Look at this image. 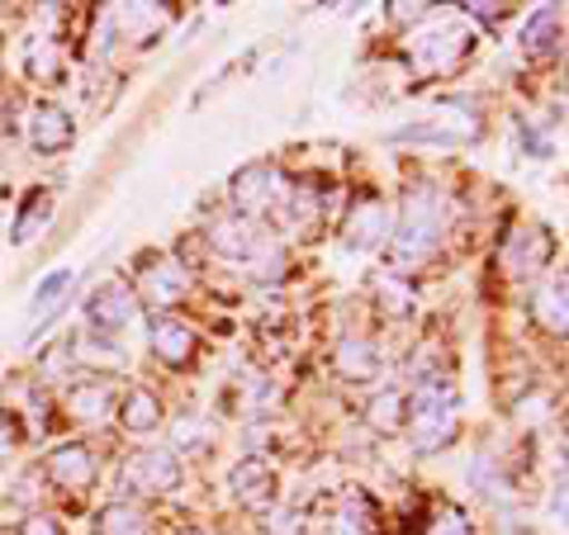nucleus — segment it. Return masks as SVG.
Wrapping results in <instances>:
<instances>
[{
  "label": "nucleus",
  "instance_id": "f257e3e1",
  "mask_svg": "<svg viewBox=\"0 0 569 535\" xmlns=\"http://www.w3.org/2000/svg\"><path fill=\"white\" fill-rule=\"evenodd\" d=\"M441 228H447V200H441L437 190H413L399 209V223L389 228V261H395V271H413L422 265L427 256L437 252L441 242Z\"/></svg>",
  "mask_w": 569,
  "mask_h": 535
},
{
  "label": "nucleus",
  "instance_id": "f03ea898",
  "mask_svg": "<svg viewBox=\"0 0 569 535\" xmlns=\"http://www.w3.org/2000/svg\"><path fill=\"white\" fill-rule=\"evenodd\" d=\"M408 436H413L418 451H441L451 436H456V426H460V413H456V394L447 384H422L413 398H408Z\"/></svg>",
  "mask_w": 569,
  "mask_h": 535
},
{
  "label": "nucleus",
  "instance_id": "7ed1b4c3",
  "mask_svg": "<svg viewBox=\"0 0 569 535\" xmlns=\"http://www.w3.org/2000/svg\"><path fill=\"white\" fill-rule=\"evenodd\" d=\"M96 474H100V465H96V451H91L86 441H67V445H58V451L48 455V478H52V484H58L62 493H71V497H86V493H91Z\"/></svg>",
  "mask_w": 569,
  "mask_h": 535
},
{
  "label": "nucleus",
  "instance_id": "20e7f679",
  "mask_svg": "<svg viewBox=\"0 0 569 535\" xmlns=\"http://www.w3.org/2000/svg\"><path fill=\"white\" fill-rule=\"evenodd\" d=\"M123 484H129L138 497H162L181 484V460H176V451H142L129 460Z\"/></svg>",
  "mask_w": 569,
  "mask_h": 535
},
{
  "label": "nucleus",
  "instance_id": "39448f33",
  "mask_svg": "<svg viewBox=\"0 0 569 535\" xmlns=\"http://www.w3.org/2000/svg\"><path fill=\"white\" fill-rule=\"evenodd\" d=\"M133 313H138V294L129 280H104L100 290L86 299V323L96 332H119L123 323H133Z\"/></svg>",
  "mask_w": 569,
  "mask_h": 535
},
{
  "label": "nucleus",
  "instance_id": "423d86ee",
  "mask_svg": "<svg viewBox=\"0 0 569 535\" xmlns=\"http://www.w3.org/2000/svg\"><path fill=\"white\" fill-rule=\"evenodd\" d=\"M284 194H290V181L280 185V171L276 166H247L238 181H233V200L242 209V219L257 223V213L284 204Z\"/></svg>",
  "mask_w": 569,
  "mask_h": 535
},
{
  "label": "nucleus",
  "instance_id": "0eeeda50",
  "mask_svg": "<svg viewBox=\"0 0 569 535\" xmlns=\"http://www.w3.org/2000/svg\"><path fill=\"white\" fill-rule=\"evenodd\" d=\"M550 261V238L541 233V228H522V233H508L503 242V271L508 280H531L541 275Z\"/></svg>",
  "mask_w": 569,
  "mask_h": 535
},
{
  "label": "nucleus",
  "instance_id": "6e6552de",
  "mask_svg": "<svg viewBox=\"0 0 569 535\" xmlns=\"http://www.w3.org/2000/svg\"><path fill=\"white\" fill-rule=\"evenodd\" d=\"M148 336H152V351H157V361H162V365H171V370L190 365V355H194V332L181 323V317H171V313L152 317Z\"/></svg>",
  "mask_w": 569,
  "mask_h": 535
},
{
  "label": "nucleus",
  "instance_id": "1a4fd4ad",
  "mask_svg": "<svg viewBox=\"0 0 569 535\" xmlns=\"http://www.w3.org/2000/svg\"><path fill=\"white\" fill-rule=\"evenodd\" d=\"M67 413L71 422H81V426H96L114 413V384L110 380H96V384H77V388H67Z\"/></svg>",
  "mask_w": 569,
  "mask_h": 535
},
{
  "label": "nucleus",
  "instance_id": "9d476101",
  "mask_svg": "<svg viewBox=\"0 0 569 535\" xmlns=\"http://www.w3.org/2000/svg\"><path fill=\"white\" fill-rule=\"evenodd\" d=\"M389 228H395V219H389V209L380 200H361L351 209V219H347V246H380L389 238Z\"/></svg>",
  "mask_w": 569,
  "mask_h": 535
},
{
  "label": "nucleus",
  "instance_id": "9b49d317",
  "mask_svg": "<svg viewBox=\"0 0 569 535\" xmlns=\"http://www.w3.org/2000/svg\"><path fill=\"white\" fill-rule=\"evenodd\" d=\"M209 242H213V252L219 256H228V261H247V256H257L261 252V238H257V223L252 219H223V223H213V233H209Z\"/></svg>",
  "mask_w": 569,
  "mask_h": 535
},
{
  "label": "nucleus",
  "instance_id": "f8f14e48",
  "mask_svg": "<svg viewBox=\"0 0 569 535\" xmlns=\"http://www.w3.org/2000/svg\"><path fill=\"white\" fill-rule=\"evenodd\" d=\"M332 361H337V374H342V380H351V384L376 380V370H380V355H376V346H370L366 336H342Z\"/></svg>",
  "mask_w": 569,
  "mask_h": 535
},
{
  "label": "nucleus",
  "instance_id": "ddd939ff",
  "mask_svg": "<svg viewBox=\"0 0 569 535\" xmlns=\"http://www.w3.org/2000/svg\"><path fill=\"white\" fill-rule=\"evenodd\" d=\"M119 422H123V432H133V436H152L157 426H162V398L148 394V388H129L119 403Z\"/></svg>",
  "mask_w": 569,
  "mask_h": 535
},
{
  "label": "nucleus",
  "instance_id": "4468645a",
  "mask_svg": "<svg viewBox=\"0 0 569 535\" xmlns=\"http://www.w3.org/2000/svg\"><path fill=\"white\" fill-rule=\"evenodd\" d=\"M29 138H33V148H39V152H62V148H71L77 129H71L67 110H58V104H39V110H33Z\"/></svg>",
  "mask_w": 569,
  "mask_h": 535
},
{
  "label": "nucleus",
  "instance_id": "2eb2a0df",
  "mask_svg": "<svg viewBox=\"0 0 569 535\" xmlns=\"http://www.w3.org/2000/svg\"><path fill=\"white\" fill-rule=\"evenodd\" d=\"M114 24L123 29V39H133L142 48V43H152L157 33H162L167 10L162 6H119L114 10Z\"/></svg>",
  "mask_w": 569,
  "mask_h": 535
},
{
  "label": "nucleus",
  "instance_id": "dca6fc26",
  "mask_svg": "<svg viewBox=\"0 0 569 535\" xmlns=\"http://www.w3.org/2000/svg\"><path fill=\"white\" fill-rule=\"evenodd\" d=\"M531 313H537V323L546 332H565V280H541L537 284V294H531Z\"/></svg>",
  "mask_w": 569,
  "mask_h": 535
},
{
  "label": "nucleus",
  "instance_id": "f3484780",
  "mask_svg": "<svg viewBox=\"0 0 569 535\" xmlns=\"http://www.w3.org/2000/svg\"><path fill=\"white\" fill-rule=\"evenodd\" d=\"M142 284H148V294L157 299V303H176L186 294V275H181V265L176 261H148V271H142Z\"/></svg>",
  "mask_w": 569,
  "mask_h": 535
},
{
  "label": "nucleus",
  "instance_id": "a211bd4d",
  "mask_svg": "<svg viewBox=\"0 0 569 535\" xmlns=\"http://www.w3.org/2000/svg\"><path fill=\"white\" fill-rule=\"evenodd\" d=\"M408 417V394L403 388H385V394H376L366 403V422L376 426V432H399Z\"/></svg>",
  "mask_w": 569,
  "mask_h": 535
},
{
  "label": "nucleus",
  "instance_id": "6ab92c4d",
  "mask_svg": "<svg viewBox=\"0 0 569 535\" xmlns=\"http://www.w3.org/2000/svg\"><path fill=\"white\" fill-rule=\"evenodd\" d=\"M52 219V194L48 190H33L29 200H24V209L14 213V242H33L43 233V223Z\"/></svg>",
  "mask_w": 569,
  "mask_h": 535
},
{
  "label": "nucleus",
  "instance_id": "aec40b11",
  "mask_svg": "<svg viewBox=\"0 0 569 535\" xmlns=\"http://www.w3.org/2000/svg\"><path fill=\"white\" fill-rule=\"evenodd\" d=\"M71 290V271H52L43 284H39V294H33V327H43L48 317H52V303H62Z\"/></svg>",
  "mask_w": 569,
  "mask_h": 535
},
{
  "label": "nucleus",
  "instance_id": "412c9836",
  "mask_svg": "<svg viewBox=\"0 0 569 535\" xmlns=\"http://www.w3.org/2000/svg\"><path fill=\"white\" fill-rule=\"evenodd\" d=\"M24 71L33 81H58L62 77V52H58V43H29V52H24Z\"/></svg>",
  "mask_w": 569,
  "mask_h": 535
},
{
  "label": "nucleus",
  "instance_id": "4be33fe9",
  "mask_svg": "<svg viewBox=\"0 0 569 535\" xmlns=\"http://www.w3.org/2000/svg\"><path fill=\"white\" fill-rule=\"evenodd\" d=\"M233 488H238V497H242V503L261 507L266 497H271V474L261 470V460H252V465H242V470L233 474Z\"/></svg>",
  "mask_w": 569,
  "mask_h": 535
},
{
  "label": "nucleus",
  "instance_id": "5701e85b",
  "mask_svg": "<svg viewBox=\"0 0 569 535\" xmlns=\"http://www.w3.org/2000/svg\"><path fill=\"white\" fill-rule=\"evenodd\" d=\"M556 24H560V6H541L537 14H531V24L522 33V48L531 52V58H541L546 39H556Z\"/></svg>",
  "mask_w": 569,
  "mask_h": 535
},
{
  "label": "nucleus",
  "instance_id": "b1692460",
  "mask_svg": "<svg viewBox=\"0 0 569 535\" xmlns=\"http://www.w3.org/2000/svg\"><path fill=\"white\" fill-rule=\"evenodd\" d=\"M142 526V516L129 507V503H110L100 512V522H96V531L100 535H129V531H138Z\"/></svg>",
  "mask_w": 569,
  "mask_h": 535
},
{
  "label": "nucleus",
  "instance_id": "393cba45",
  "mask_svg": "<svg viewBox=\"0 0 569 535\" xmlns=\"http://www.w3.org/2000/svg\"><path fill=\"white\" fill-rule=\"evenodd\" d=\"M418 535H475V531H470V522H466V512L441 507V512H432V522H427Z\"/></svg>",
  "mask_w": 569,
  "mask_h": 535
},
{
  "label": "nucleus",
  "instance_id": "a878e982",
  "mask_svg": "<svg viewBox=\"0 0 569 535\" xmlns=\"http://www.w3.org/2000/svg\"><path fill=\"white\" fill-rule=\"evenodd\" d=\"M266 535H309L305 531V512L299 507H276L266 516Z\"/></svg>",
  "mask_w": 569,
  "mask_h": 535
},
{
  "label": "nucleus",
  "instance_id": "bb28decb",
  "mask_svg": "<svg viewBox=\"0 0 569 535\" xmlns=\"http://www.w3.org/2000/svg\"><path fill=\"white\" fill-rule=\"evenodd\" d=\"M337 535H376V531H370V522H361V507L347 503L342 522H337Z\"/></svg>",
  "mask_w": 569,
  "mask_h": 535
},
{
  "label": "nucleus",
  "instance_id": "cd10ccee",
  "mask_svg": "<svg viewBox=\"0 0 569 535\" xmlns=\"http://www.w3.org/2000/svg\"><path fill=\"white\" fill-rule=\"evenodd\" d=\"M20 535H62V526H58V516H48V512H33L29 522L20 526Z\"/></svg>",
  "mask_w": 569,
  "mask_h": 535
},
{
  "label": "nucleus",
  "instance_id": "c85d7f7f",
  "mask_svg": "<svg viewBox=\"0 0 569 535\" xmlns=\"http://www.w3.org/2000/svg\"><path fill=\"white\" fill-rule=\"evenodd\" d=\"M427 14V6H395V20L399 24H413V20H422Z\"/></svg>",
  "mask_w": 569,
  "mask_h": 535
},
{
  "label": "nucleus",
  "instance_id": "c756f323",
  "mask_svg": "<svg viewBox=\"0 0 569 535\" xmlns=\"http://www.w3.org/2000/svg\"><path fill=\"white\" fill-rule=\"evenodd\" d=\"M129 535H148V526H138V531H129Z\"/></svg>",
  "mask_w": 569,
  "mask_h": 535
}]
</instances>
